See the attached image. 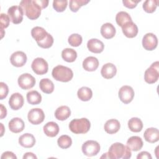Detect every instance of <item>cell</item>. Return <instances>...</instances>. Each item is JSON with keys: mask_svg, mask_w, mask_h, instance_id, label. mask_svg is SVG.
I'll use <instances>...</instances> for the list:
<instances>
[{"mask_svg": "<svg viewBox=\"0 0 159 159\" xmlns=\"http://www.w3.org/2000/svg\"><path fill=\"white\" fill-rule=\"evenodd\" d=\"M36 2L42 9H44L47 7L48 4V0H36Z\"/></svg>", "mask_w": 159, "mask_h": 159, "instance_id": "cell-45", "label": "cell"}, {"mask_svg": "<svg viewBox=\"0 0 159 159\" xmlns=\"http://www.w3.org/2000/svg\"><path fill=\"white\" fill-rule=\"evenodd\" d=\"M27 118L31 124L38 125L44 120L45 114L42 109L33 108L29 111Z\"/></svg>", "mask_w": 159, "mask_h": 159, "instance_id": "cell-10", "label": "cell"}, {"mask_svg": "<svg viewBox=\"0 0 159 159\" xmlns=\"http://www.w3.org/2000/svg\"><path fill=\"white\" fill-rule=\"evenodd\" d=\"M157 37L153 33H147L143 37L142 46L145 50L149 51L153 50L157 48Z\"/></svg>", "mask_w": 159, "mask_h": 159, "instance_id": "cell-12", "label": "cell"}, {"mask_svg": "<svg viewBox=\"0 0 159 159\" xmlns=\"http://www.w3.org/2000/svg\"><path fill=\"white\" fill-rule=\"evenodd\" d=\"M48 33L43 28L39 26H36L32 28L31 30V35L35 40L37 43L43 41L48 35Z\"/></svg>", "mask_w": 159, "mask_h": 159, "instance_id": "cell-25", "label": "cell"}, {"mask_svg": "<svg viewBox=\"0 0 159 159\" xmlns=\"http://www.w3.org/2000/svg\"><path fill=\"white\" fill-rule=\"evenodd\" d=\"M9 92L7 85L4 82L0 83V99L2 100L7 97Z\"/></svg>", "mask_w": 159, "mask_h": 159, "instance_id": "cell-41", "label": "cell"}, {"mask_svg": "<svg viewBox=\"0 0 159 159\" xmlns=\"http://www.w3.org/2000/svg\"><path fill=\"white\" fill-rule=\"evenodd\" d=\"M45 134L50 137H54L59 132V127L55 122H48L43 127Z\"/></svg>", "mask_w": 159, "mask_h": 159, "instance_id": "cell-26", "label": "cell"}, {"mask_svg": "<svg viewBox=\"0 0 159 159\" xmlns=\"http://www.w3.org/2000/svg\"><path fill=\"white\" fill-rule=\"evenodd\" d=\"M159 78V62L158 61L153 63L148 68L144 73V80L148 84L157 82Z\"/></svg>", "mask_w": 159, "mask_h": 159, "instance_id": "cell-5", "label": "cell"}, {"mask_svg": "<svg viewBox=\"0 0 159 159\" xmlns=\"http://www.w3.org/2000/svg\"><path fill=\"white\" fill-rule=\"evenodd\" d=\"M10 61L13 66L16 67H21L26 63L27 56L24 52L22 51H17L11 55Z\"/></svg>", "mask_w": 159, "mask_h": 159, "instance_id": "cell-13", "label": "cell"}, {"mask_svg": "<svg viewBox=\"0 0 159 159\" xmlns=\"http://www.w3.org/2000/svg\"><path fill=\"white\" fill-rule=\"evenodd\" d=\"M128 127L134 132H139L143 128V122L138 117H132L128 121Z\"/></svg>", "mask_w": 159, "mask_h": 159, "instance_id": "cell-28", "label": "cell"}, {"mask_svg": "<svg viewBox=\"0 0 159 159\" xmlns=\"http://www.w3.org/2000/svg\"><path fill=\"white\" fill-rule=\"evenodd\" d=\"M116 21L117 25L122 27L125 23L132 20L131 17L127 12L125 11H120L116 14Z\"/></svg>", "mask_w": 159, "mask_h": 159, "instance_id": "cell-33", "label": "cell"}, {"mask_svg": "<svg viewBox=\"0 0 159 159\" xmlns=\"http://www.w3.org/2000/svg\"><path fill=\"white\" fill-rule=\"evenodd\" d=\"M117 73V68L116 66L111 63H107L104 64L101 70V74L102 77L106 79L112 78Z\"/></svg>", "mask_w": 159, "mask_h": 159, "instance_id": "cell-18", "label": "cell"}, {"mask_svg": "<svg viewBox=\"0 0 159 159\" xmlns=\"http://www.w3.org/2000/svg\"><path fill=\"white\" fill-rule=\"evenodd\" d=\"M52 75L55 80L61 82H68L73 77V71L70 68L63 65H57L53 68Z\"/></svg>", "mask_w": 159, "mask_h": 159, "instance_id": "cell-3", "label": "cell"}, {"mask_svg": "<svg viewBox=\"0 0 159 159\" xmlns=\"http://www.w3.org/2000/svg\"><path fill=\"white\" fill-rule=\"evenodd\" d=\"M27 102L32 105L39 104L42 101V96L37 91L35 90L30 91L27 93Z\"/></svg>", "mask_w": 159, "mask_h": 159, "instance_id": "cell-29", "label": "cell"}, {"mask_svg": "<svg viewBox=\"0 0 159 159\" xmlns=\"http://www.w3.org/2000/svg\"><path fill=\"white\" fill-rule=\"evenodd\" d=\"M143 143L142 139L139 136H132L127 141V146L131 151L137 152L143 147Z\"/></svg>", "mask_w": 159, "mask_h": 159, "instance_id": "cell-20", "label": "cell"}, {"mask_svg": "<svg viewBox=\"0 0 159 159\" xmlns=\"http://www.w3.org/2000/svg\"><path fill=\"white\" fill-rule=\"evenodd\" d=\"M1 29V39L3 37V36H4V34H5V32L4 31V30H3V29H2V28H0Z\"/></svg>", "mask_w": 159, "mask_h": 159, "instance_id": "cell-48", "label": "cell"}, {"mask_svg": "<svg viewBox=\"0 0 159 159\" xmlns=\"http://www.w3.org/2000/svg\"><path fill=\"white\" fill-rule=\"evenodd\" d=\"M69 44L72 47L80 46L83 41L82 37L78 34H73L70 35L68 39Z\"/></svg>", "mask_w": 159, "mask_h": 159, "instance_id": "cell-37", "label": "cell"}, {"mask_svg": "<svg viewBox=\"0 0 159 159\" xmlns=\"http://www.w3.org/2000/svg\"><path fill=\"white\" fill-rule=\"evenodd\" d=\"M24 102V98L22 95L19 93H13L9 99V105L10 107L14 111L20 109L23 106Z\"/></svg>", "mask_w": 159, "mask_h": 159, "instance_id": "cell-14", "label": "cell"}, {"mask_svg": "<svg viewBox=\"0 0 159 159\" xmlns=\"http://www.w3.org/2000/svg\"><path fill=\"white\" fill-rule=\"evenodd\" d=\"M20 7L29 19L35 20L39 17L42 8L37 3L36 0H22L20 1Z\"/></svg>", "mask_w": 159, "mask_h": 159, "instance_id": "cell-2", "label": "cell"}, {"mask_svg": "<svg viewBox=\"0 0 159 159\" xmlns=\"http://www.w3.org/2000/svg\"><path fill=\"white\" fill-rule=\"evenodd\" d=\"M24 127L25 124L19 117H14L9 122V130L13 133H19L24 130Z\"/></svg>", "mask_w": 159, "mask_h": 159, "instance_id": "cell-17", "label": "cell"}, {"mask_svg": "<svg viewBox=\"0 0 159 159\" xmlns=\"http://www.w3.org/2000/svg\"><path fill=\"white\" fill-rule=\"evenodd\" d=\"M77 95L80 100L83 101H88L91 99L93 96V92L89 88L83 86L78 89Z\"/></svg>", "mask_w": 159, "mask_h": 159, "instance_id": "cell-32", "label": "cell"}, {"mask_svg": "<svg viewBox=\"0 0 159 159\" xmlns=\"http://www.w3.org/2000/svg\"><path fill=\"white\" fill-rule=\"evenodd\" d=\"M143 137L149 143L157 142L159 140V131L157 128H148L144 132Z\"/></svg>", "mask_w": 159, "mask_h": 159, "instance_id": "cell-19", "label": "cell"}, {"mask_svg": "<svg viewBox=\"0 0 159 159\" xmlns=\"http://www.w3.org/2000/svg\"><path fill=\"white\" fill-rule=\"evenodd\" d=\"M61 57L67 62H73L77 58V53L73 48H66L62 50Z\"/></svg>", "mask_w": 159, "mask_h": 159, "instance_id": "cell-31", "label": "cell"}, {"mask_svg": "<svg viewBox=\"0 0 159 159\" xmlns=\"http://www.w3.org/2000/svg\"><path fill=\"white\" fill-rule=\"evenodd\" d=\"M7 15L13 24H18L23 20L24 12L20 6H12L8 9Z\"/></svg>", "mask_w": 159, "mask_h": 159, "instance_id": "cell-8", "label": "cell"}, {"mask_svg": "<svg viewBox=\"0 0 159 159\" xmlns=\"http://www.w3.org/2000/svg\"><path fill=\"white\" fill-rule=\"evenodd\" d=\"M99 66V61L94 57H88L83 61V68L88 71H95Z\"/></svg>", "mask_w": 159, "mask_h": 159, "instance_id": "cell-21", "label": "cell"}, {"mask_svg": "<svg viewBox=\"0 0 159 159\" xmlns=\"http://www.w3.org/2000/svg\"><path fill=\"white\" fill-rule=\"evenodd\" d=\"M83 154L87 157L96 155L100 151V145L95 140H87L81 147Z\"/></svg>", "mask_w": 159, "mask_h": 159, "instance_id": "cell-6", "label": "cell"}, {"mask_svg": "<svg viewBox=\"0 0 159 159\" xmlns=\"http://www.w3.org/2000/svg\"><path fill=\"white\" fill-rule=\"evenodd\" d=\"M1 159H17V157L15 155V154L12 152H4L1 157Z\"/></svg>", "mask_w": 159, "mask_h": 159, "instance_id": "cell-43", "label": "cell"}, {"mask_svg": "<svg viewBox=\"0 0 159 159\" xmlns=\"http://www.w3.org/2000/svg\"><path fill=\"white\" fill-rule=\"evenodd\" d=\"M122 30L124 35L128 38H134L138 34V27L132 21L125 23L122 27Z\"/></svg>", "mask_w": 159, "mask_h": 159, "instance_id": "cell-15", "label": "cell"}, {"mask_svg": "<svg viewBox=\"0 0 159 159\" xmlns=\"http://www.w3.org/2000/svg\"><path fill=\"white\" fill-rule=\"evenodd\" d=\"M120 127V124L119 121L115 119H111L107 120L104 126L106 132L109 134H116L119 130Z\"/></svg>", "mask_w": 159, "mask_h": 159, "instance_id": "cell-23", "label": "cell"}, {"mask_svg": "<svg viewBox=\"0 0 159 159\" xmlns=\"http://www.w3.org/2000/svg\"><path fill=\"white\" fill-rule=\"evenodd\" d=\"M116 28L109 22L104 24L101 27V34L102 36L106 39L113 38L116 34Z\"/></svg>", "mask_w": 159, "mask_h": 159, "instance_id": "cell-24", "label": "cell"}, {"mask_svg": "<svg viewBox=\"0 0 159 159\" xmlns=\"http://www.w3.org/2000/svg\"><path fill=\"white\" fill-rule=\"evenodd\" d=\"M19 143L24 148H31L35 143V139L32 134L25 133L19 138Z\"/></svg>", "mask_w": 159, "mask_h": 159, "instance_id": "cell-22", "label": "cell"}, {"mask_svg": "<svg viewBox=\"0 0 159 159\" xmlns=\"http://www.w3.org/2000/svg\"><path fill=\"white\" fill-rule=\"evenodd\" d=\"M132 156L130 149L122 143L116 142L113 143L109 149V152L104 153L101 158H112V159H127Z\"/></svg>", "mask_w": 159, "mask_h": 159, "instance_id": "cell-1", "label": "cell"}, {"mask_svg": "<svg viewBox=\"0 0 159 159\" xmlns=\"http://www.w3.org/2000/svg\"><path fill=\"white\" fill-rule=\"evenodd\" d=\"M158 4L157 0H146L143 3V10L148 13H152L155 10Z\"/></svg>", "mask_w": 159, "mask_h": 159, "instance_id": "cell-35", "label": "cell"}, {"mask_svg": "<svg viewBox=\"0 0 159 159\" xmlns=\"http://www.w3.org/2000/svg\"><path fill=\"white\" fill-rule=\"evenodd\" d=\"M87 47L90 52L95 53H99L103 51L104 45L102 41L97 39H91L88 41Z\"/></svg>", "mask_w": 159, "mask_h": 159, "instance_id": "cell-16", "label": "cell"}, {"mask_svg": "<svg viewBox=\"0 0 159 159\" xmlns=\"http://www.w3.org/2000/svg\"><path fill=\"white\" fill-rule=\"evenodd\" d=\"M57 143L60 148L66 149L71 145L72 140L70 136L67 135H63L58 139Z\"/></svg>", "mask_w": 159, "mask_h": 159, "instance_id": "cell-34", "label": "cell"}, {"mask_svg": "<svg viewBox=\"0 0 159 159\" xmlns=\"http://www.w3.org/2000/svg\"><path fill=\"white\" fill-rule=\"evenodd\" d=\"M118 94L120 100L123 103L129 104L133 100L135 93L131 86L125 85L120 88Z\"/></svg>", "mask_w": 159, "mask_h": 159, "instance_id": "cell-11", "label": "cell"}, {"mask_svg": "<svg viewBox=\"0 0 159 159\" xmlns=\"http://www.w3.org/2000/svg\"><path fill=\"white\" fill-rule=\"evenodd\" d=\"M68 4L66 0H55L53 1V7L57 12L64 11Z\"/></svg>", "mask_w": 159, "mask_h": 159, "instance_id": "cell-38", "label": "cell"}, {"mask_svg": "<svg viewBox=\"0 0 159 159\" xmlns=\"http://www.w3.org/2000/svg\"><path fill=\"white\" fill-rule=\"evenodd\" d=\"M40 89L46 94H50L54 90L53 83L48 78H43L39 83Z\"/></svg>", "mask_w": 159, "mask_h": 159, "instance_id": "cell-30", "label": "cell"}, {"mask_svg": "<svg viewBox=\"0 0 159 159\" xmlns=\"http://www.w3.org/2000/svg\"><path fill=\"white\" fill-rule=\"evenodd\" d=\"M17 82L20 88L26 90L31 89L34 86L35 84V79L29 73H23L19 76Z\"/></svg>", "mask_w": 159, "mask_h": 159, "instance_id": "cell-9", "label": "cell"}, {"mask_svg": "<svg viewBox=\"0 0 159 159\" xmlns=\"http://www.w3.org/2000/svg\"><path fill=\"white\" fill-rule=\"evenodd\" d=\"M0 107H1V119H2L7 115V110H6V108L2 104H0Z\"/></svg>", "mask_w": 159, "mask_h": 159, "instance_id": "cell-47", "label": "cell"}, {"mask_svg": "<svg viewBox=\"0 0 159 159\" xmlns=\"http://www.w3.org/2000/svg\"><path fill=\"white\" fill-rule=\"evenodd\" d=\"M53 43V38L50 34H48L47 37L41 42L38 43V45L43 48H48L52 47Z\"/></svg>", "mask_w": 159, "mask_h": 159, "instance_id": "cell-39", "label": "cell"}, {"mask_svg": "<svg viewBox=\"0 0 159 159\" xmlns=\"http://www.w3.org/2000/svg\"><path fill=\"white\" fill-rule=\"evenodd\" d=\"M91 123L86 118L75 119L69 124L70 130L74 134H86L90 129Z\"/></svg>", "mask_w": 159, "mask_h": 159, "instance_id": "cell-4", "label": "cell"}, {"mask_svg": "<svg viewBox=\"0 0 159 159\" xmlns=\"http://www.w3.org/2000/svg\"><path fill=\"white\" fill-rule=\"evenodd\" d=\"M71 115V111L69 107L61 106L58 107L55 112V117L59 120H65Z\"/></svg>", "mask_w": 159, "mask_h": 159, "instance_id": "cell-27", "label": "cell"}, {"mask_svg": "<svg viewBox=\"0 0 159 159\" xmlns=\"http://www.w3.org/2000/svg\"><path fill=\"white\" fill-rule=\"evenodd\" d=\"M31 68L35 73L39 75H42L47 73L48 65L45 60L42 58L38 57L33 60Z\"/></svg>", "mask_w": 159, "mask_h": 159, "instance_id": "cell-7", "label": "cell"}, {"mask_svg": "<svg viewBox=\"0 0 159 159\" xmlns=\"http://www.w3.org/2000/svg\"><path fill=\"white\" fill-rule=\"evenodd\" d=\"M0 22H1V28L4 29V28H7L9 25V22H10V19L8 16V15L1 13L0 16Z\"/></svg>", "mask_w": 159, "mask_h": 159, "instance_id": "cell-40", "label": "cell"}, {"mask_svg": "<svg viewBox=\"0 0 159 159\" xmlns=\"http://www.w3.org/2000/svg\"><path fill=\"white\" fill-rule=\"evenodd\" d=\"M37 159V157L32 152H27L23 156V159Z\"/></svg>", "mask_w": 159, "mask_h": 159, "instance_id": "cell-46", "label": "cell"}, {"mask_svg": "<svg viewBox=\"0 0 159 159\" xmlns=\"http://www.w3.org/2000/svg\"><path fill=\"white\" fill-rule=\"evenodd\" d=\"M137 159H143V158L152 159V156L149 152L146 151H143L138 154V155L137 156Z\"/></svg>", "mask_w": 159, "mask_h": 159, "instance_id": "cell-44", "label": "cell"}, {"mask_svg": "<svg viewBox=\"0 0 159 159\" xmlns=\"http://www.w3.org/2000/svg\"><path fill=\"white\" fill-rule=\"evenodd\" d=\"M140 1H133V0H123L122 3L124 6L129 9H133L137 6V4Z\"/></svg>", "mask_w": 159, "mask_h": 159, "instance_id": "cell-42", "label": "cell"}, {"mask_svg": "<svg viewBox=\"0 0 159 159\" xmlns=\"http://www.w3.org/2000/svg\"><path fill=\"white\" fill-rule=\"evenodd\" d=\"M89 2V0H71L69 3L70 9L72 12H76L81 6L87 4Z\"/></svg>", "mask_w": 159, "mask_h": 159, "instance_id": "cell-36", "label": "cell"}]
</instances>
